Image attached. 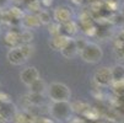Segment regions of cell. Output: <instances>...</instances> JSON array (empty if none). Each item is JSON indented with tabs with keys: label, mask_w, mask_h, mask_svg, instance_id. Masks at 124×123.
I'll return each instance as SVG.
<instances>
[{
	"label": "cell",
	"mask_w": 124,
	"mask_h": 123,
	"mask_svg": "<svg viewBox=\"0 0 124 123\" xmlns=\"http://www.w3.org/2000/svg\"><path fill=\"white\" fill-rule=\"evenodd\" d=\"M80 56L84 62L90 63V64H96V63L101 62V59L103 57V50L98 44L88 42L85 46V48L80 52Z\"/></svg>",
	"instance_id": "obj_1"
},
{
	"label": "cell",
	"mask_w": 124,
	"mask_h": 123,
	"mask_svg": "<svg viewBox=\"0 0 124 123\" xmlns=\"http://www.w3.org/2000/svg\"><path fill=\"white\" fill-rule=\"evenodd\" d=\"M48 95L53 102L69 101V98L71 97V91L63 82H52L48 89Z\"/></svg>",
	"instance_id": "obj_2"
},
{
	"label": "cell",
	"mask_w": 124,
	"mask_h": 123,
	"mask_svg": "<svg viewBox=\"0 0 124 123\" xmlns=\"http://www.w3.org/2000/svg\"><path fill=\"white\" fill-rule=\"evenodd\" d=\"M73 111L71 105L69 101H60V102H53L50 106V115L53 118L59 119V121H65L70 117Z\"/></svg>",
	"instance_id": "obj_3"
},
{
	"label": "cell",
	"mask_w": 124,
	"mask_h": 123,
	"mask_svg": "<svg viewBox=\"0 0 124 123\" xmlns=\"http://www.w3.org/2000/svg\"><path fill=\"white\" fill-rule=\"evenodd\" d=\"M53 19L54 21L63 26L68 22H71L73 21V11L69 6L66 5H62V6H58L55 10H54V14H53Z\"/></svg>",
	"instance_id": "obj_4"
},
{
	"label": "cell",
	"mask_w": 124,
	"mask_h": 123,
	"mask_svg": "<svg viewBox=\"0 0 124 123\" xmlns=\"http://www.w3.org/2000/svg\"><path fill=\"white\" fill-rule=\"evenodd\" d=\"M93 80L100 86H109L113 82L111 68H108V66L98 68L93 74Z\"/></svg>",
	"instance_id": "obj_5"
},
{
	"label": "cell",
	"mask_w": 124,
	"mask_h": 123,
	"mask_svg": "<svg viewBox=\"0 0 124 123\" xmlns=\"http://www.w3.org/2000/svg\"><path fill=\"white\" fill-rule=\"evenodd\" d=\"M6 57H8L9 63L12 64V65H21V64L26 63L27 59H28L27 54L25 53V50L22 49L21 46L10 48V50L8 52V56Z\"/></svg>",
	"instance_id": "obj_6"
},
{
	"label": "cell",
	"mask_w": 124,
	"mask_h": 123,
	"mask_svg": "<svg viewBox=\"0 0 124 123\" xmlns=\"http://www.w3.org/2000/svg\"><path fill=\"white\" fill-rule=\"evenodd\" d=\"M21 82L26 86H31L37 79H39V72L36 66H27L20 73Z\"/></svg>",
	"instance_id": "obj_7"
},
{
	"label": "cell",
	"mask_w": 124,
	"mask_h": 123,
	"mask_svg": "<svg viewBox=\"0 0 124 123\" xmlns=\"http://www.w3.org/2000/svg\"><path fill=\"white\" fill-rule=\"evenodd\" d=\"M60 53L64 58L66 59H71L74 58L78 53H80L79 52V48L76 46V41L74 38H69V41L66 42V44L64 46V48L60 50Z\"/></svg>",
	"instance_id": "obj_8"
},
{
	"label": "cell",
	"mask_w": 124,
	"mask_h": 123,
	"mask_svg": "<svg viewBox=\"0 0 124 123\" xmlns=\"http://www.w3.org/2000/svg\"><path fill=\"white\" fill-rule=\"evenodd\" d=\"M25 30H33V28H37L38 26H41V21H39V17L38 15L36 14H28V15H25L21 20V24H20Z\"/></svg>",
	"instance_id": "obj_9"
},
{
	"label": "cell",
	"mask_w": 124,
	"mask_h": 123,
	"mask_svg": "<svg viewBox=\"0 0 124 123\" xmlns=\"http://www.w3.org/2000/svg\"><path fill=\"white\" fill-rule=\"evenodd\" d=\"M68 41H69L68 37L63 36V34H57V36H52V38L49 41V46L54 50H62Z\"/></svg>",
	"instance_id": "obj_10"
},
{
	"label": "cell",
	"mask_w": 124,
	"mask_h": 123,
	"mask_svg": "<svg viewBox=\"0 0 124 123\" xmlns=\"http://www.w3.org/2000/svg\"><path fill=\"white\" fill-rule=\"evenodd\" d=\"M112 72V79L114 84L123 82L124 81V65L123 64H116L111 68Z\"/></svg>",
	"instance_id": "obj_11"
},
{
	"label": "cell",
	"mask_w": 124,
	"mask_h": 123,
	"mask_svg": "<svg viewBox=\"0 0 124 123\" xmlns=\"http://www.w3.org/2000/svg\"><path fill=\"white\" fill-rule=\"evenodd\" d=\"M76 32H78V26L75 25L74 21L60 26V34H63V36H65L68 38H73V36Z\"/></svg>",
	"instance_id": "obj_12"
},
{
	"label": "cell",
	"mask_w": 124,
	"mask_h": 123,
	"mask_svg": "<svg viewBox=\"0 0 124 123\" xmlns=\"http://www.w3.org/2000/svg\"><path fill=\"white\" fill-rule=\"evenodd\" d=\"M5 43H6V44H9L11 48L21 46L20 32H15V31L9 32V33L6 34V36H5Z\"/></svg>",
	"instance_id": "obj_13"
},
{
	"label": "cell",
	"mask_w": 124,
	"mask_h": 123,
	"mask_svg": "<svg viewBox=\"0 0 124 123\" xmlns=\"http://www.w3.org/2000/svg\"><path fill=\"white\" fill-rule=\"evenodd\" d=\"M28 87H30L31 94H42L43 95V92L47 89V85H46L44 80L39 78V79H37L36 81H34L31 86H28Z\"/></svg>",
	"instance_id": "obj_14"
},
{
	"label": "cell",
	"mask_w": 124,
	"mask_h": 123,
	"mask_svg": "<svg viewBox=\"0 0 124 123\" xmlns=\"http://www.w3.org/2000/svg\"><path fill=\"white\" fill-rule=\"evenodd\" d=\"M20 40L21 44H30L33 40V33L30 30H23L20 32Z\"/></svg>",
	"instance_id": "obj_15"
},
{
	"label": "cell",
	"mask_w": 124,
	"mask_h": 123,
	"mask_svg": "<svg viewBox=\"0 0 124 123\" xmlns=\"http://www.w3.org/2000/svg\"><path fill=\"white\" fill-rule=\"evenodd\" d=\"M37 15H38V17H39L41 25H48V24H50L52 19H50V15H49L48 11H46V10H41Z\"/></svg>",
	"instance_id": "obj_16"
},
{
	"label": "cell",
	"mask_w": 124,
	"mask_h": 123,
	"mask_svg": "<svg viewBox=\"0 0 124 123\" xmlns=\"http://www.w3.org/2000/svg\"><path fill=\"white\" fill-rule=\"evenodd\" d=\"M28 100L32 105H41L43 102V95L42 94H30Z\"/></svg>",
	"instance_id": "obj_17"
},
{
	"label": "cell",
	"mask_w": 124,
	"mask_h": 123,
	"mask_svg": "<svg viewBox=\"0 0 124 123\" xmlns=\"http://www.w3.org/2000/svg\"><path fill=\"white\" fill-rule=\"evenodd\" d=\"M11 4V0H0V10L5 11Z\"/></svg>",
	"instance_id": "obj_18"
},
{
	"label": "cell",
	"mask_w": 124,
	"mask_h": 123,
	"mask_svg": "<svg viewBox=\"0 0 124 123\" xmlns=\"http://www.w3.org/2000/svg\"><path fill=\"white\" fill-rule=\"evenodd\" d=\"M76 41V46H78V48H79V52H81L84 48H85V46L88 43V42H86L85 40H82V38H80V40H75Z\"/></svg>",
	"instance_id": "obj_19"
},
{
	"label": "cell",
	"mask_w": 124,
	"mask_h": 123,
	"mask_svg": "<svg viewBox=\"0 0 124 123\" xmlns=\"http://www.w3.org/2000/svg\"><path fill=\"white\" fill-rule=\"evenodd\" d=\"M106 3H107L109 6H117L118 4H119V1L120 0H104Z\"/></svg>",
	"instance_id": "obj_20"
},
{
	"label": "cell",
	"mask_w": 124,
	"mask_h": 123,
	"mask_svg": "<svg viewBox=\"0 0 124 123\" xmlns=\"http://www.w3.org/2000/svg\"><path fill=\"white\" fill-rule=\"evenodd\" d=\"M41 4H43L46 6H49L52 4V0H41Z\"/></svg>",
	"instance_id": "obj_21"
},
{
	"label": "cell",
	"mask_w": 124,
	"mask_h": 123,
	"mask_svg": "<svg viewBox=\"0 0 124 123\" xmlns=\"http://www.w3.org/2000/svg\"><path fill=\"white\" fill-rule=\"evenodd\" d=\"M4 22V11L0 10V25Z\"/></svg>",
	"instance_id": "obj_22"
},
{
	"label": "cell",
	"mask_w": 124,
	"mask_h": 123,
	"mask_svg": "<svg viewBox=\"0 0 124 123\" xmlns=\"http://www.w3.org/2000/svg\"><path fill=\"white\" fill-rule=\"evenodd\" d=\"M120 15L123 16V19H124V3L120 5Z\"/></svg>",
	"instance_id": "obj_23"
},
{
	"label": "cell",
	"mask_w": 124,
	"mask_h": 123,
	"mask_svg": "<svg viewBox=\"0 0 124 123\" xmlns=\"http://www.w3.org/2000/svg\"><path fill=\"white\" fill-rule=\"evenodd\" d=\"M73 1H74L75 4H82V3H84V0H73Z\"/></svg>",
	"instance_id": "obj_24"
},
{
	"label": "cell",
	"mask_w": 124,
	"mask_h": 123,
	"mask_svg": "<svg viewBox=\"0 0 124 123\" xmlns=\"http://www.w3.org/2000/svg\"><path fill=\"white\" fill-rule=\"evenodd\" d=\"M0 34H1V32H0Z\"/></svg>",
	"instance_id": "obj_25"
}]
</instances>
